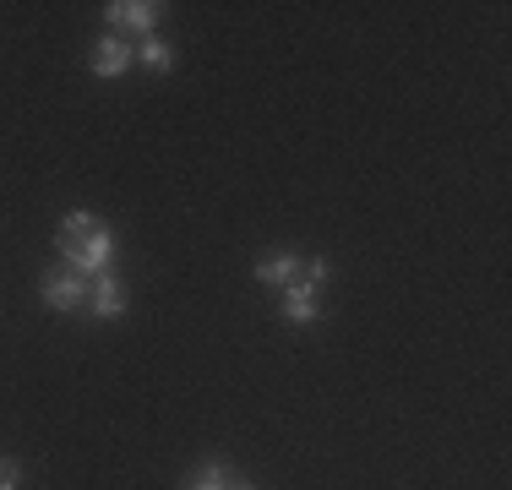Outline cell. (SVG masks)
Here are the masks:
<instances>
[{
  "mask_svg": "<svg viewBox=\"0 0 512 490\" xmlns=\"http://www.w3.org/2000/svg\"><path fill=\"white\" fill-rule=\"evenodd\" d=\"M55 251L88 278V273H104L109 267V251H115V245H109V229H104L99 213H66L55 229Z\"/></svg>",
  "mask_w": 512,
  "mask_h": 490,
  "instance_id": "obj_1",
  "label": "cell"
},
{
  "mask_svg": "<svg viewBox=\"0 0 512 490\" xmlns=\"http://www.w3.org/2000/svg\"><path fill=\"white\" fill-rule=\"evenodd\" d=\"M158 11H164V6H153V0H109L104 17H109V28H115V33H153L158 28Z\"/></svg>",
  "mask_w": 512,
  "mask_h": 490,
  "instance_id": "obj_2",
  "label": "cell"
},
{
  "mask_svg": "<svg viewBox=\"0 0 512 490\" xmlns=\"http://www.w3.org/2000/svg\"><path fill=\"white\" fill-rule=\"evenodd\" d=\"M82 300H88V278L82 273H60V267L44 273V305H55V311H77Z\"/></svg>",
  "mask_w": 512,
  "mask_h": 490,
  "instance_id": "obj_3",
  "label": "cell"
},
{
  "mask_svg": "<svg viewBox=\"0 0 512 490\" xmlns=\"http://www.w3.org/2000/svg\"><path fill=\"white\" fill-rule=\"evenodd\" d=\"M131 60H137V55H131V39H120V33H104V39L93 44V60H88V66L99 71V77H120Z\"/></svg>",
  "mask_w": 512,
  "mask_h": 490,
  "instance_id": "obj_4",
  "label": "cell"
},
{
  "mask_svg": "<svg viewBox=\"0 0 512 490\" xmlns=\"http://www.w3.org/2000/svg\"><path fill=\"white\" fill-rule=\"evenodd\" d=\"M256 278H262V284H300V256L295 251H273V256H262V262H256Z\"/></svg>",
  "mask_w": 512,
  "mask_h": 490,
  "instance_id": "obj_5",
  "label": "cell"
},
{
  "mask_svg": "<svg viewBox=\"0 0 512 490\" xmlns=\"http://www.w3.org/2000/svg\"><path fill=\"white\" fill-rule=\"evenodd\" d=\"M120 305H126V294H120V284L109 273H93V316L99 322H109V316H120Z\"/></svg>",
  "mask_w": 512,
  "mask_h": 490,
  "instance_id": "obj_6",
  "label": "cell"
},
{
  "mask_svg": "<svg viewBox=\"0 0 512 490\" xmlns=\"http://www.w3.org/2000/svg\"><path fill=\"white\" fill-rule=\"evenodd\" d=\"M284 316H289L295 327H311L316 316H322V311H316V294H311L306 284H289V294H284Z\"/></svg>",
  "mask_w": 512,
  "mask_h": 490,
  "instance_id": "obj_7",
  "label": "cell"
},
{
  "mask_svg": "<svg viewBox=\"0 0 512 490\" xmlns=\"http://www.w3.org/2000/svg\"><path fill=\"white\" fill-rule=\"evenodd\" d=\"M142 66H148V71H169V66H175V49H169L164 39H142Z\"/></svg>",
  "mask_w": 512,
  "mask_h": 490,
  "instance_id": "obj_8",
  "label": "cell"
},
{
  "mask_svg": "<svg viewBox=\"0 0 512 490\" xmlns=\"http://www.w3.org/2000/svg\"><path fill=\"white\" fill-rule=\"evenodd\" d=\"M229 485H235V474H229L224 463H207V469H202L186 490H229Z\"/></svg>",
  "mask_w": 512,
  "mask_h": 490,
  "instance_id": "obj_9",
  "label": "cell"
},
{
  "mask_svg": "<svg viewBox=\"0 0 512 490\" xmlns=\"http://www.w3.org/2000/svg\"><path fill=\"white\" fill-rule=\"evenodd\" d=\"M300 273H306V278H300L306 289H322V284H327V262H322V256H311V262L300 267Z\"/></svg>",
  "mask_w": 512,
  "mask_h": 490,
  "instance_id": "obj_10",
  "label": "cell"
},
{
  "mask_svg": "<svg viewBox=\"0 0 512 490\" xmlns=\"http://www.w3.org/2000/svg\"><path fill=\"white\" fill-rule=\"evenodd\" d=\"M0 490H22V469H17V458H0Z\"/></svg>",
  "mask_w": 512,
  "mask_h": 490,
  "instance_id": "obj_11",
  "label": "cell"
},
{
  "mask_svg": "<svg viewBox=\"0 0 512 490\" xmlns=\"http://www.w3.org/2000/svg\"><path fill=\"white\" fill-rule=\"evenodd\" d=\"M229 490H251V485H246V480H235V485H229Z\"/></svg>",
  "mask_w": 512,
  "mask_h": 490,
  "instance_id": "obj_12",
  "label": "cell"
}]
</instances>
